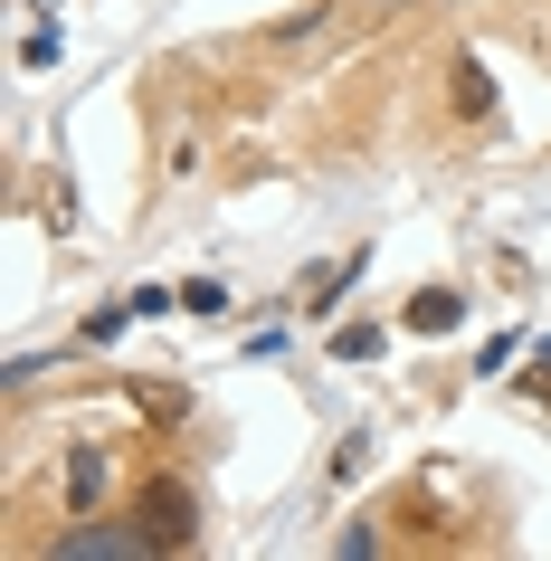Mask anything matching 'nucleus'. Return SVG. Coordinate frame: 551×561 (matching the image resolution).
<instances>
[{
  "instance_id": "nucleus-7",
  "label": "nucleus",
  "mask_w": 551,
  "mask_h": 561,
  "mask_svg": "<svg viewBox=\"0 0 551 561\" xmlns=\"http://www.w3.org/2000/svg\"><path fill=\"white\" fill-rule=\"evenodd\" d=\"M181 305H191V314H219L229 296H219V276H191V286H181Z\"/></svg>"
},
{
  "instance_id": "nucleus-3",
  "label": "nucleus",
  "mask_w": 551,
  "mask_h": 561,
  "mask_svg": "<svg viewBox=\"0 0 551 561\" xmlns=\"http://www.w3.org/2000/svg\"><path fill=\"white\" fill-rule=\"evenodd\" d=\"M115 552H152L144 533H67L58 561H115Z\"/></svg>"
},
{
  "instance_id": "nucleus-6",
  "label": "nucleus",
  "mask_w": 551,
  "mask_h": 561,
  "mask_svg": "<svg viewBox=\"0 0 551 561\" xmlns=\"http://www.w3.org/2000/svg\"><path fill=\"white\" fill-rule=\"evenodd\" d=\"M333 353H343V362H371L380 353V324H343V333H333Z\"/></svg>"
},
{
  "instance_id": "nucleus-2",
  "label": "nucleus",
  "mask_w": 551,
  "mask_h": 561,
  "mask_svg": "<svg viewBox=\"0 0 551 561\" xmlns=\"http://www.w3.org/2000/svg\"><path fill=\"white\" fill-rule=\"evenodd\" d=\"M447 95H457V115H466V124H494V77H485L475 58L447 67Z\"/></svg>"
},
{
  "instance_id": "nucleus-1",
  "label": "nucleus",
  "mask_w": 551,
  "mask_h": 561,
  "mask_svg": "<svg viewBox=\"0 0 551 561\" xmlns=\"http://www.w3.org/2000/svg\"><path fill=\"white\" fill-rule=\"evenodd\" d=\"M134 533H144L152 552H191V533H200L191 476H144V485H134Z\"/></svg>"
},
{
  "instance_id": "nucleus-5",
  "label": "nucleus",
  "mask_w": 551,
  "mask_h": 561,
  "mask_svg": "<svg viewBox=\"0 0 551 561\" xmlns=\"http://www.w3.org/2000/svg\"><path fill=\"white\" fill-rule=\"evenodd\" d=\"M95 476H105L95 447H77V457H67V504H95Z\"/></svg>"
},
{
  "instance_id": "nucleus-8",
  "label": "nucleus",
  "mask_w": 551,
  "mask_h": 561,
  "mask_svg": "<svg viewBox=\"0 0 551 561\" xmlns=\"http://www.w3.org/2000/svg\"><path fill=\"white\" fill-rule=\"evenodd\" d=\"M532 390H542V410H551V381H532Z\"/></svg>"
},
{
  "instance_id": "nucleus-4",
  "label": "nucleus",
  "mask_w": 551,
  "mask_h": 561,
  "mask_svg": "<svg viewBox=\"0 0 551 561\" xmlns=\"http://www.w3.org/2000/svg\"><path fill=\"white\" fill-rule=\"evenodd\" d=\"M457 314H466V305L447 296V286H428V296H409V333H447Z\"/></svg>"
}]
</instances>
